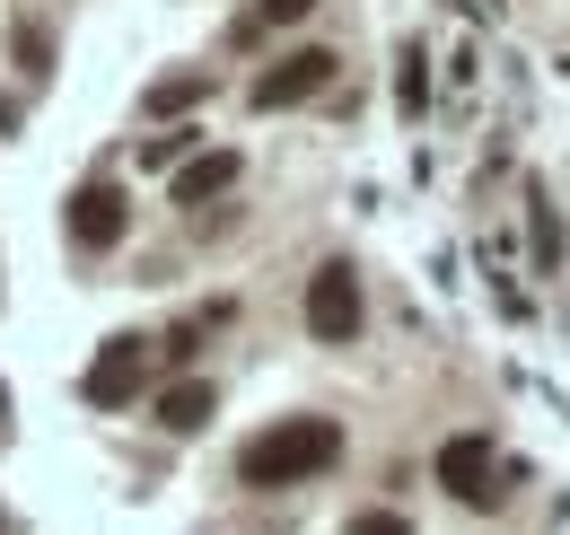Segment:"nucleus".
<instances>
[{
	"label": "nucleus",
	"mask_w": 570,
	"mask_h": 535,
	"mask_svg": "<svg viewBox=\"0 0 570 535\" xmlns=\"http://www.w3.org/2000/svg\"><path fill=\"white\" fill-rule=\"evenodd\" d=\"M343 535H413V518H404V509H360Z\"/></svg>",
	"instance_id": "13"
},
{
	"label": "nucleus",
	"mask_w": 570,
	"mask_h": 535,
	"mask_svg": "<svg viewBox=\"0 0 570 535\" xmlns=\"http://www.w3.org/2000/svg\"><path fill=\"white\" fill-rule=\"evenodd\" d=\"M237 167H246L237 149H203V158H185V167H176L167 202H176V211H203V202H219L228 185H237Z\"/></svg>",
	"instance_id": "7"
},
{
	"label": "nucleus",
	"mask_w": 570,
	"mask_h": 535,
	"mask_svg": "<svg viewBox=\"0 0 570 535\" xmlns=\"http://www.w3.org/2000/svg\"><path fill=\"white\" fill-rule=\"evenodd\" d=\"M360 272L352 264H316L307 272V334L316 342H360Z\"/></svg>",
	"instance_id": "2"
},
{
	"label": "nucleus",
	"mask_w": 570,
	"mask_h": 535,
	"mask_svg": "<svg viewBox=\"0 0 570 535\" xmlns=\"http://www.w3.org/2000/svg\"><path fill=\"white\" fill-rule=\"evenodd\" d=\"M307 9H316V0H255V9L237 18V36H273V27H298Z\"/></svg>",
	"instance_id": "12"
},
{
	"label": "nucleus",
	"mask_w": 570,
	"mask_h": 535,
	"mask_svg": "<svg viewBox=\"0 0 570 535\" xmlns=\"http://www.w3.org/2000/svg\"><path fill=\"white\" fill-rule=\"evenodd\" d=\"M203 97H212V79H203V70H185V79H158V88H149V115H194Z\"/></svg>",
	"instance_id": "10"
},
{
	"label": "nucleus",
	"mask_w": 570,
	"mask_h": 535,
	"mask_svg": "<svg viewBox=\"0 0 570 535\" xmlns=\"http://www.w3.org/2000/svg\"><path fill=\"white\" fill-rule=\"evenodd\" d=\"M45 54H53V45H45L36 27H18V70H45Z\"/></svg>",
	"instance_id": "15"
},
{
	"label": "nucleus",
	"mask_w": 570,
	"mask_h": 535,
	"mask_svg": "<svg viewBox=\"0 0 570 535\" xmlns=\"http://www.w3.org/2000/svg\"><path fill=\"white\" fill-rule=\"evenodd\" d=\"M527 246H535V272L562 264V220H553V202H544V194L527 202Z\"/></svg>",
	"instance_id": "9"
},
{
	"label": "nucleus",
	"mask_w": 570,
	"mask_h": 535,
	"mask_svg": "<svg viewBox=\"0 0 570 535\" xmlns=\"http://www.w3.org/2000/svg\"><path fill=\"white\" fill-rule=\"evenodd\" d=\"M430 54H422V45H404V54H395V97H404V115H422V106H430Z\"/></svg>",
	"instance_id": "11"
},
{
	"label": "nucleus",
	"mask_w": 570,
	"mask_h": 535,
	"mask_svg": "<svg viewBox=\"0 0 570 535\" xmlns=\"http://www.w3.org/2000/svg\"><path fill=\"white\" fill-rule=\"evenodd\" d=\"M149 378V334H115L97 360H88V378H79V396L97 403V412H115V403H132Z\"/></svg>",
	"instance_id": "4"
},
{
	"label": "nucleus",
	"mask_w": 570,
	"mask_h": 535,
	"mask_svg": "<svg viewBox=\"0 0 570 535\" xmlns=\"http://www.w3.org/2000/svg\"><path fill=\"white\" fill-rule=\"evenodd\" d=\"M334 79V45H289L273 70H255V115H282V106H307L316 88Z\"/></svg>",
	"instance_id": "3"
},
{
	"label": "nucleus",
	"mask_w": 570,
	"mask_h": 535,
	"mask_svg": "<svg viewBox=\"0 0 570 535\" xmlns=\"http://www.w3.org/2000/svg\"><path fill=\"white\" fill-rule=\"evenodd\" d=\"M0 412H9V387H0Z\"/></svg>",
	"instance_id": "16"
},
{
	"label": "nucleus",
	"mask_w": 570,
	"mask_h": 535,
	"mask_svg": "<svg viewBox=\"0 0 570 535\" xmlns=\"http://www.w3.org/2000/svg\"><path fill=\"white\" fill-rule=\"evenodd\" d=\"M62 220H71V246L106 255V246H124V228H132V202H124V185H79Z\"/></svg>",
	"instance_id": "5"
},
{
	"label": "nucleus",
	"mask_w": 570,
	"mask_h": 535,
	"mask_svg": "<svg viewBox=\"0 0 570 535\" xmlns=\"http://www.w3.org/2000/svg\"><path fill=\"white\" fill-rule=\"evenodd\" d=\"M185 140H194V133H158V140H141V158H149V167H176V158H185Z\"/></svg>",
	"instance_id": "14"
},
{
	"label": "nucleus",
	"mask_w": 570,
	"mask_h": 535,
	"mask_svg": "<svg viewBox=\"0 0 570 535\" xmlns=\"http://www.w3.org/2000/svg\"><path fill=\"white\" fill-rule=\"evenodd\" d=\"M334 457H343V421L289 412V421L255 430V439L237 448V483H246V492H289V483H316Z\"/></svg>",
	"instance_id": "1"
},
{
	"label": "nucleus",
	"mask_w": 570,
	"mask_h": 535,
	"mask_svg": "<svg viewBox=\"0 0 570 535\" xmlns=\"http://www.w3.org/2000/svg\"><path fill=\"white\" fill-rule=\"evenodd\" d=\"M212 412H219L212 378H176V387L158 396V430H176V439H194V430H212Z\"/></svg>",
	"instance_id": "8"
},
{
	"label": "nucleus",
	"mask_w": 570,
	"mask_h": 535,
	"mask_svg": "<svg viewBox=\"0 0 570 535\" xmlns=\"http://www.w3.org/2000/svg\"><path fill=\"white\" fill-rule=\"evenodd\" d=\"M439 492H456V500H474V509H500V492L509 483H492V439H448L439 448Z\"/></svg>",
	"instance_id": "6"
}]
</instances>
